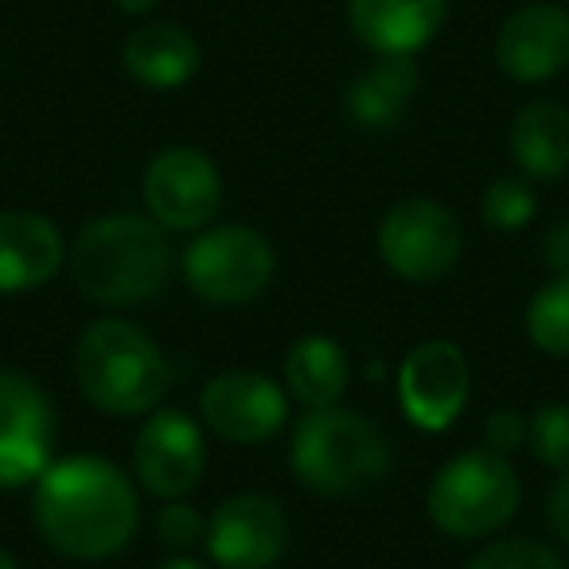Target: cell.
I'll return each instance as SVG.
<instances>
[{"label": "cell", "instance_id": "obj_1", "mask_svg": "<svg viewBox=\"0 0 569 569\" xmlns=\"http://www.w3.org/2000/svg\"><path fill=\"white\" fill-rule=\"evenodd\" d=\"M32 522L43 542L63 558L102 561L133 542L141 503L113 460L67 457L48 465L36 480Z\"/></svg>", "mask_w": 569, "mask_h": 569}, {"label": "cell", "instance_id": "obj_2", "mask_svg": "<svg viewBox=\"0 0 569 569\" xmlns=\"http://www.w3.org/2000/svg\"><path fill=\"white\" fill-rule=\"evenodd\" d=\"M172 273V246L157 219L121 211L90 219L71 242V277L94 305H144Z\"/></svg>", "mask_w": 569, "mask_h": 569}, {"label": "cell", "instance_id": "obj_3", "mask_svg": "<svg viewBox=\"0 0 569 569\" xmlns=\"http://www.w3.org/2000/svg\"><path fill=\"white\" fill-rule=\"evenodd\" d=\"M74 379L90 406L113 418L152 413L168 395V359L149 332L129 320H98L74 343Z\"/></svg>", "mask_w": 569, "mask_h": 569}, {"label": "cell", "instance_id": "obj_4", "mask_svg": "<svg viewBox=\"0 0 569 569\" xmlns=\"http://www.w3.org/2000/svg\"><path fill=\"white\" fill-rule=\"evenodd\" d=\"M293 476L317 496H351L390 472V445L379 426L356 410H309L293 429Z\"/></svg>", "mask_w": 569, "mask_h": 569}, {"label": "cell", "instance_id": "obj_5", "mask_svg": "<svg viewBox=\"0 0 569 569\" xmlns=\"http://www.w3.org/2000/svg\"><path fill=\"white\" fill-rule=\"evenodd\" d=\"M519 476L503 452L468 449L433 476L426 511L437 530L452 538H488L519 511Z\"/></svg>", "mask_w": 569, "mask_h": 569}, {"label": "cell", "instance_id": "obj_6", "mask_svg": "<svg viewBox=\"0 0 569 569\" xmlns=\"http://www.w3.org/2000/svg\"><path fill=\"white\" fill-rule=\"evenodd\" d=\"M183 281L207 305H250L273 281L277 253L269 238L242 222L199 230L183 250Z\"/></svg>", "mask_w": 569, "mask_h": 569}, {"label": "cell", "instance_id": "obj_7", "mask_svg": "<svg viewBox=\"0 0 569 569\" xmlns=\"http://www.w3.org/2000/svg\"><path fill=\"white\" fill-rule=\"evenodd\" d=\"M460 250H465V234L457 214L426 196L402 199L379 222L382 261L406 281H441L460 261Z\"/></svg>", "mask_w": 569, "mask_h": 569}, {"label": "cell", "instance_id": "obj_8", "mask_svg": "<svg viewBox=\"0 0 569 569\" xmlns=\"http://www.w3.org/2000/svg\"><path fill=\"white\" fill-rule=\"evenodd\" d=\"M56 449V406L36 379L0 371V491L40 480Z\"/></svg>", "mask_w": 569, "mask_h": 569}, {"label": "cell", "instance_id": "obj_9", "mask_svg": "<svg viewBox=\"0 0 569 569\" xmlns=\"http://www.w3.org/2000/svg\"><path fill=\"white\" fill-rule=\"evenodd\" d=\"M472 390L468 356L452 340H426L398 367V402L402 413L426 433H441L460 418Z\"/></svg>", "mask_w": 569, "mask_h": 569}, {"label": "cell", "instance_id": "obj_10", "mask_svg": "<svg viewBox=\"0 0 569 569\" xmlns=\"http://www.w3.org/2000/svg\"><path fill=\"white\" fill-rule=\"evenodd\" d=\"M222 176L207 152L176 144L144 172V207L164 230H203L219 214Z\"/></svg>", "mask_w": 569, "mask_h": 569}, {"label": "cell", "instance_id": "obj_11", "mask_svg": "<svg viewBox=\"0 0 569 569\" xmlns=\"http://www.w3.org/2000/svg\"><path fill=\"white\" fill-rule=\"evenodd\" d=\"M203 546L219 569H273L289 550V519L277 499L242 491L211 511Z\"/></svg>", "mask_w": 569, "mask_h": 569}, {"label": "cell", "instance_id": "obj_12", "mask_svg": "<svg viewBox=\"0 0 569 569\" xmlns=\"http://www.w3.org/2000/svg\"><path fill=\"white\" fill-rule=\"evenodd\" d=\"M207 468L203 429L183 410H152L133 445V472L157 499H183Z\"/></svg>", "mask_w": 569, "mask_h": 569}, {"label": "cell", "instance_id": "obj_13", "mask_svg": "<svg viewBox=\"0 0 569 569\" xmlns=\"http://www.w3.org/2000/svg\"><path fill=\"white\" fill-rule=\"evenodd\" d=\"M211 433L230 445H261L277 437L289 418V398L261 371H222L203 387L199 398Z\"/></svg>", "mask_w": 569, "mask_h": 569}, {"label": "cell", "instance_id": "obj_14", "mask_svg": "<svg viewBox=\"0 0 569 569\" xmlns=\"http://www.w3.org/2000/svg\"><path fill=\"white\" fill-rule=\"evenodd\" d=\"M496 67L515 82H550L569 67V12L558 4H527L503 20L496 36Z\"/></svg>", "mask_w": 569, "mask_h": 569}, {"label": "cell", "instance_id": "obj_15", "mask_svg": "<svg viewBox=\"0 0 569 569\" xmlns=\"http://www.w3.org/2000/svg\"><path fill=\"white\" fill-rule=\"evenodd\" d=\"M449 0H348V24L375 56H418L445 28Z\"/></svg>", "mask_w": 569, "mask_h": 569}, {"label": "cell", "instance_id": "obj_16", "mask_svg": "<svg viewBox=\"0 0 569 569\" xmlns=\"http://www.w3.org/2000/svg\"><path fill=\"white\" fill-rule=\"evenodd\" d=\"M63 261L67 246L56 222L32 211H0V293L40 289Z\"/></svg>", "mask_w": 569, "mask_h": 569}, {"label": "cell", "instance_id": "obj_17", "mask_svg": "<svg viewBox=\"0 0 569 569\" xmlns=\"http://www.w3.org/2000/svg\"><path fill=\"white\" fill-rule=\"evenodd\" d=\"M121 67L133 82L149 90H176L196 79L199 71V43L180 24H141L121 43Z\"/></svg>", "mask_w": 569, "mask_h": 569}, {"label": "cell", "instance_id": "obj_18", "mask_svg": "<svg viewBox=\"0 0 569 569\" xmlns=\"http://www.w3.org/2000/svg\"><path fill=\"white\" fill-rule=\"evenodd\" d=\"M421 71L413 56H379L343 94L348 118L359 129H390L402 121L406 106L418 94Z\"/></svg>", "mask_w": 569, "mask_h": 569}, {"label": "cell", "instance_id": "obj_19", "mask_svg": "<svg viewBox=\"0 0 569 569\" xmlns=\"http://www.w3.org/2000/svg\"><path fill=\"white\" fill-rule=\"evenodd\" d=\"M507 144L527 180H561L569 172V110L558 102L522 106L511 121Z\"/></svg>", "mask_w": 569, "mask_h": 569}, {"label": "cell", "instance_id": "obj_20", "mask_svg": "<svg viewBox=\"0 0 569 569\" xmlns=\"http://www.w3.org/2000/svg\"><path fill=\"white\" fill-rule=\"evenodd\" d=\"M351 382L348 351L332 336H305L284 356V387L305 410H328L340 406Z\"/></svg>", "mask_w": 569, "mask_h": 569}, {"label": "cell", "instance_id": "obj_21", "mask_svg": "<svg viewBox=\"0 0 569 569\" xmlns=\"http://www.w3.org/2000/svg\"><path fill=\"white\" fill-rule=\"evenodd\" d=\"M527 336L542 356L569 359V273H553L527 305Z\"/></svg>", "mask_w": 569, "mask_h": 569}, {"label": "cell", "instance_id": "obj_22", "mask_svg": "<svg viewBox=\"0 0 569 569\" xmlns=\"http://www.w3.org/2000/svg\"><path fill=\"white\" fill-rule=\"evenodd\" d=\"M535 211H538L535 191H530V183L519 180V176H499V180H491L480 199L483 222H488L491 230H503V234L522 230L535 219Z\"/></svg>", "mask_w": 569, "mask_h": 569}, {"label": "cell", "instance_id": "obj_23", "mask_svg": "<svg viewBox=\"0 0 569 569\" xmlns=\"http://www.w3.org/2000/svg\"><path fill=\"white\" fill-rule=\"evenodd\" d=\"M527 445L546 468L569 472V406L546 402L527 418Z\"/></svg>", "mask_w": 569, "mask_h": 569}, {"label": "cell", "instance_id": "obj_24", "mask_svg": "<svg viewBox=\"0 0 569 569\" xmlns=\"http://www.w3.org/2000/svg\"><path fill=\"white\" fill-rule=\"evenodd\" d=\"M468 569H566L561 558L546 542L535 538H503L491 542L468 561Z\"/></svg>", "mask_w": 569, "mask_h": 569}, {"label": "cell", "instance_id": "obj_25", "mask_svg": "<svg viewBox=\"0 0 569 569\" xmlns=\"http://www.w3.org/2000/svg\"><path fill=\"white\" fill-rule=\"evenodd\" d=\"M157 538L168 550L183 553V550H191V546H203L207 519L191 503L168 499V507H160V515H157Z\"/></svg>", "mask_w": 569, "mask_h": 569}, {"label": "cell", "instance_id": "obj_26", "mask_svg": "<svg viewBox=\"0 0 569 569\" xmlns=\"http://www.w3.org/2000/svg\"><path fill=\"white\" fill-rule=\"evenodd\" d=\"M483 445L491 452H503L511 457L519 445H527V418L519 410H496L483 426Z\"/></svg>", "mask_w": 569, "mask_h": 569}, {"label": "cell", "instance_id": "obj_27", "mask_svg": "<svg viewBox=\"0 0 569 569\" xmlns=\"http://www.w3.org/2000/svg\"><path fill=\"white\" fill-rule=\"evenodd\" d=\"M546 515H550V527L561 542L569 546V472H561V480L553 483L550 503H546Z\"/></svg>", "mask_w": 569, "mask_h": 569}, {"label": "cell", "instance_id": "obj_28", "mask_svg": "<svg viewBox=\"0 0 569 569\" xmlns=\"http://www.w3.org/2000/svg\"><path fill=\"white\" fill-rule=\"evenodd\" d=\"M546 266L553 269V273H569V219H561L558 227L546 234Z\"/></svg>", "mask_w": 569, "mask_h": 569}, {"label": "cell", "instance_id": "obj_29", "mask_svg": "<svg viewBox=\"0 0 569 569\" xmlns=\"http://www.w3.org/2000/svg\"><path fill=\"white\" fill-rule=\"evenodd\" d=\"M121 12H129V17H144V12H152L160 4V0H113Z\"/></svg>", "mask_w": 569, "mask_h": 569}, {"label": "cell", "instance_id": "obj_30", "mask_svg": "<svg viewBox=\"0 0 569 569\" xmlns=\"http://www.w3.org/2000/svg\"><path fill=\"white\" fill-rule=\"evenodd\" d=\"M157 569H207V566H199L196 558H183L180 553V558H168L164 566H157Z\"/></svg>", "mask_w": 569, "mask_h": 569}, {"label": "cell", "instance_id": "obj_31", "mask_svg": "<svg viewBox=\"0 0 569 569\" xmlns=\"http://www.w3.org/2000/svg\"><path fill=\"white\" fill-rule=\"evenodd\" d=\"M0 569H20V566H17V558H12L9 550H0Z\"/></svg>", "mask_w": 569, "mask_h": 569}]
</instances>
